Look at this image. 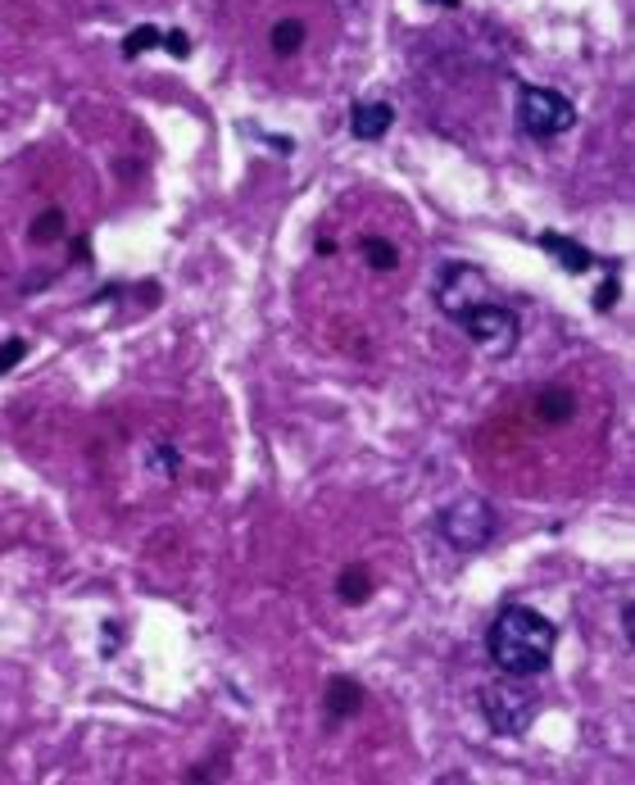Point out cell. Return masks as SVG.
I'll use <instances>...</instances> for the list:
<instances>
[{"label": "cell", "instance_id": "d6986e66", "mask_svg": "<svg viewBox=\"0 0 635 785\" xmlns=\"http://www.w3.org/2000/svg\"><path fill=\"white\" fill-rule=\"evenodd\" d=\"M431 6H450V10H455V6H459V0H431Z\"/></svg>", "mask_w": 635, "mask_h": 785}, {"label": "cell", "instance_id": "5bb4252c", "mask_svg": "<svg viewBox=\"0 0 635 785\" xmlns=\"http://www.w3.org/2000/svg\"><path fill=\"white\" fill-rule=\"evenodd\" d=\"M155 46H164V32L160 28H132L128 32V42H123V59H136V55H145V51H155Z\"/></svg>", "mask_w": 635, "mask_h": 785}, {"label": "cell", "instance_id": "8fae6325", "mask_svg": "<svg viewBox=\"0 0 635 785\" xmlns=\"http://www.w3.org/2000/svg\"><path fill=\"white\" fill-rule=\"evenodd\" d=\"M269 42H273V55H282V59L300 55V46H305V23H300V19H282V23H273Z\"/></svg>", "mask_w": 635, "mask_h": 785}, {"label": "cell", "instance_id": "7a4b0ae2", "mask_svg": "<svg viewBox=\"0 0 635 785\" xmlns=\"http://www.w3.org/2000/svg\"><path fill=\"white\" fill-rule=\"evenodd\" d=\"M522 682L527 677H508L504 672L500 682L481 686V718L491 722L495 735H522L540 713V695L532 686H522Z\"/></svg>", "mask_w": 635, "mask_h": 785}, {"label": "cell", "instance_id": "4fadbf2b", "mask_svg": "<svg viewBox=\"0 0 635 785\" xmlns=\"http://www.w3.org/2000/svg\"><path fill=\"white\" fill-rule=\"evenodd\" d=\"M363 259H368V269L391 273V269L399 264V250H395L386 237H363Z\"/></svg>", "mask_w": 635, "mask_h": 785}, {"label": "cell", "instance_id": "30bf717a", "mask_svg": "<svg viewBox=\"0 0 635 785\" xmlns=\"http://www.w3.org/2000/svg\"><path fill=\"white\" fill-rule=\"evenodd\" d=\"M336 595H341L346 604H368V600H372V577H368V568H363V564L346 568L341 577H336Z\"/></svg>", "mask_w": 635, "mask_h": 785}, {"label": "cell", "instance_id": "7c38bea8", "mask_svg": "<svg viewBox=\"0 0 635 785\" xmlns=\"http://www.w3.org/2000/svg\"><path fill=\"white\" fill-rule=\"evenodd\" d=\"M28 237H32V246H51V241H59V237H64V209H46V214H36Z\"/></svg>", "mask_w": 635, "mask_h": 785}, {"label": "cell", "instance_id": "8992f818", "mask_svg": "<svg viewBox=\"0 0 635 785\" xmlns=\"http://www.w3.org/2000/svg\"><path fill=\"white\" fill-rule=\"evenodd\" d=\"M485 301H491V282H485V273H477L472 264H450V269H445L440 291H436V305L450 318H463L468 309H477Z\"/></svg>", "mask_w": 635, "mask_h": 785}, {"label": "cell", "instance_id": "9c48e42d", "mask_svg": "<svg viewBox=\"0 0 635 785\" xmlns=\"http://www.w3.org/2000/svg\"><path fill=\"white\" fill-rule=\"evenodd\" d=\"M363 708V686L354 682V677H336L331 686H327V718H336V722H346V718H354Z\"/></svg>", "mask_w": 635, "mask_h": 785}, {"label": "cell", "instance_id": "52a82bcc", "mask_svg": "<svg viewBox=\"0 0 635 785\" xmlns=\"http://www.w3.org/2000/svg\"><path fill=\"white\" fill-rule=\"evenodd\" d=\"M391 123H395V109L386 100H359L350 115V132L359 141H382L391 132Z\"/></svg>", "mask_w": 635, "mask_h": 785}, {"label": "cell", "instance_id": "277c9868", "mask_svg": "<svg viewBox=\"0 0 635 785\" xmlns=\"http://www.w3.org/2000/svg\"><path fill=\"white\" fill-rule=\"evenodd\" d=\"M440 536L450 541L459 554H477L481 545H491V536H495V509L485 504V500H477V495H463V500H455L450 509L440 513Z\"/></svg>", "mask_w": 635, "mask_h": 785}, {"label": "cell", "instance_id": "ba28073f", "mask_svg": "<svg viewBox=\"0 0 635 785\" xmlns=\"http://www.w3.org/2000/svg\"><path fill=\"white\" fill-rule=\"evenodd\" d=\"M536 241H540V250H545V254H554L568 273H590L594 264H600V259H594L585 246H577V241H572V237H563V232H540Z\"/></svg>", "mask_w": 635, "mask_h": 785}, {"label": "cell", "instance_id": "9a60e30c", "mask_svg": "<svg viewBox=\"0 0 635 785\" xmlns=\"http://www.w3.org/2000/svg\"><path fill=\"white\" fill-rule=\"evenodd\" d=\"M23 355H28V341H19V336H14V341L0 346V378H6L10 368H19V363H23Z\"/></svg>", "mask_w": 635, "mask_h": 785}, {"label": "cell", "instance_id": "3957f363", "mask_svg": "<svg viewBox=\"0 0 635 785\" xmlns=\"http://www.w3.org/2000/svg\"><path fill=\"white\" fill-rule=\"evenodd\" d=\"M577 123V105L554 91V87H517V128L536 137V141H549V137H563L572 132Z\"/></svg>", "mask_w": 635, "mask_h": 785}, {"label": "cell", "instance_id": "6da1fadb", "mask_svg": "<svg viewBox=\"0 0 635 785\" xmlns=\"http://www.w3.org/2000/svg\"><path fill=\"white\" fill-rule=\"evenodd\" d=\"M554 645H558V626L527 604H508L491 622V635H485V650L508 677H540V672H549Z\"/></svg>", "mask_w": 635, "mask_h": 785}, {"label": "cell", "instance_id": "ac0fdd59", "mask_svg": "<svg viewBox=\"0 0 635 785\" xmlns=\"http://www.w3.org/2000/svg\"><path fill=\"white\" fill-rule=\"evenodd\" d=\"M622 626H626V645L635 641V604L626 600V609H622Z\"/></svg>", "mask_w": 635, "mask_h": 785}, {"label": "cell", "instance_id": "5b68a950", "mask_svg": "<svg viewBox=\"0 0 635 785\" xmlns=\"http://www.w3.org/2000/svg\"><path fill=\"white\" fill-rule=\"evenodd\" d=\"M459 323H463V331H468V341L481 346L485 355H500V359H504V355L517 350V336H522L517 314L504 309V305H495V301H485V305L468 309Z\"/></svg>", "mask_w": 635, "mask_h": 785}, {"label": "cell", "instance_id": "2e32d148", "mask_svg": "<svg viewBox=\"0 0 635 785\" xmlns=\"http://www.w3.org/2000/svg\"><path fill=\"white\" fill-rule=\"evenodd\" d=\"M613 305H617V269H609L604 286L594 291V309H613Z\"/></svg>", "mask_w": 635, "mask_h": 785}, {"label": "cell", "instance_id": "e0dca14e", "mask_svg": "<svg viewBox=\"0 0 635 785\" xmlns=\"http://www.w3.org/2000/svg\"><path fill=\"white\" fill-rule=\"evenodd\" d=\"M164 51L177 55V59H186V55H191V36H186V32H164Z\"/></svg>", "mask_w": 635, "mask_h": 785}]
</instances>
